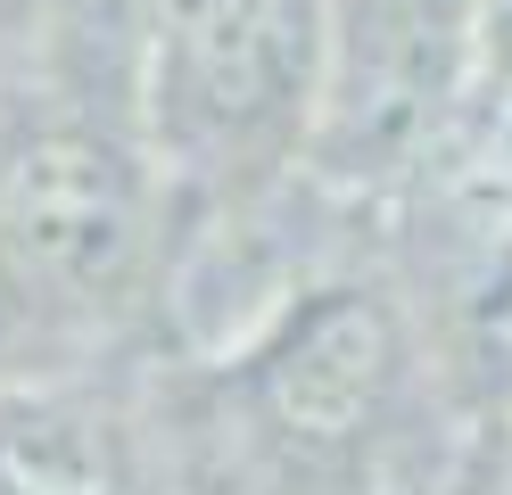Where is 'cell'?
Listing matches in <instances>:
<instances>
[{
    "instance_id": "277c9868",
    "label": "cell",
    "mask_w": 512,
    "mask_h": 495,
    "mask_svg": "<svg viewBox=\"0 0 512 495\" xmlns=\"http://www.w3.org/2000/svg\"><path fill=\"white\" fill-rule=\"evenodd\" d=\"M479 99V0H331V83L306 174L389 223Z\"/></svg>"
},
{
    "instance_id": "7a4b0ae2",
    "label": "cell",
    "mask_w": 512,
    "mask_h": 495,
    "mask_svg": "<svg viewBox=\"0 0 512 495\" xmlns=\"http://www.w3.org/2000/svg\"><path fill=\"white\" fill-rule=\"evenodd\" d=\"M331 83V0H141L133 116L182 231L306 182Z\"/></svg>"
},
{
    "instance_id": "3957f363",
    "label": "cell",
    "mask_w": 512,
    "mask_h": 495,
    "mask_svg": "<svg viewBox=\"0 0 512 495\" xmlns=\"http://www.w3.org/2000/svg\"><path fill=\"white\" fill-rule=\"evenodd\" d=\"M0 495H240L199 355L0 380Z\"/></svg>"
},
{
    "instance_id": "6da1fadb",
    "label": "cell",
    "mask_w": 512,
    "mask_h": 495,
    "mask_svg": "<svg viewBox=\"0 0 512 495\" xmlns=\"http://www.w3.org/2000/svg\"><path fill=\"white\" fill-rule=\"evenodd\" d=\"M182 207L133 116V58L0 42V380L166 347Z\"/></svg>"
},
{
    "instance_id": "5b68a950",
    "label": "cell",
    "mask_w": 512,
    "mask_h": 495,
    "mask_svg": "<svg viewBox=\"0 0 512 495\" xmlns=\"http://www.w3.org/2000/svg\"><path fill=\"white\" fill-rule=\"evenodd\" d=\"M463 495H512V405L471 429V462H463Z\"/></svg>"
},
{
    "instance_id": "8992f818",
    "label": "cell",
    "mask_w": 512,
    "mask_h": 495,
    "mask_svg": "<svg viewBox=\"0 0 512 495\" xmlns=\"http://www.w3.org/2000/svg\"><path fill=\"white\" fill-rule=\"evenodd\" d=\"M512 91V0H479V99Z\"/></svg>"
}]
</instances>
